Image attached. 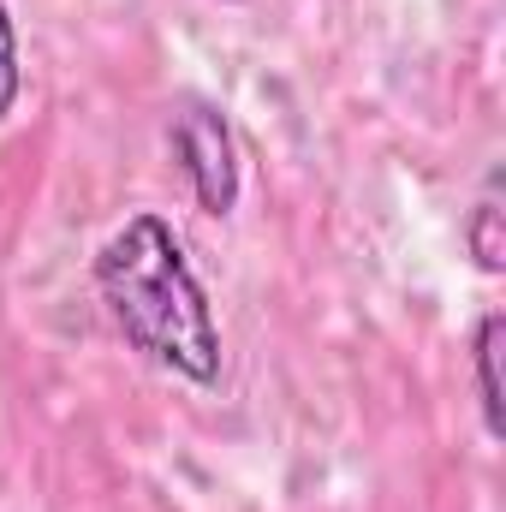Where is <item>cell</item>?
I'll return each instance as SVG.
<instances>
[{
	"label": "cell",
	"mask_w": 506,
	"mask_h": 512,
	"mask_svg": "<svg viewBox=\"0 0 506 512\" xmlns=\"http://www.w3.org/2000/svg\"><path fill=\"white\" fill-rule=\"evenodd\" d=\"M96 292L137 352L161 370L209 387L221 376V328L203 280L191 274L185 245L161 215H131L96 251Z\"/></svg>",
	"instance_id": "6da1fadb"
},
{
	"label": "cell",
	"mask_w": 506,
	"mask_h": 512,
	"mask_svg": "<svg viewBox=\"0 0 506 512\" xmlns=\"http://www.w3.org/2000/svg\"><path fill=\"white\" fill-rule=\"evenodd\" d=\"M173 149L191 173V191L209 215H227L239 203V155H233V131L209 102H185L173 114Z\"/></svg>",
	"instance_id": "7a4b0ae2"
},
{
	"label": "cell",
	"mask_w": 506,
	"mask_h": 512,
	"mask_svg": "<svg viewBox=\"0 0 506 512\" xmlns=\"http://www.w3.org/2000/svg\"><path fill=\"white\" fill-rule=\"evenodd\" d=\"M501 334H506V316L489 310L477 322V340H471V364H477V405H483V429L501 441L506 417H501Z\"/></svg>",
	"instance_id": "3957f363"
},
{
	"label": "cell",
	"mask_w": 506,
	"mask_h": 512,
	"mask_svg": "<svg viewBox=\"0 0 506 512\" xmlns=\"http://www.w3.org/2000/svg\"><path fill=\"white\" fill-rule=\"evenodd\" d=\"M465 239H471V256H477V268H489V274H501V268H506V239H501V173H489V191H483V203L471 209V221H465Z\"/></svg>",
	"instance_id": "277c9868"
},
{
	"label": "cell",
	"mask_w": 506,
	"mask_h": 512,
	"mask_svg": "<svg viewBox=\"0 0 506 512\" xmlns=\"http://www.w3.org/2000/svg\"><path fill=\"white\" fill-rule=\"evenodd\" d=\"M18 102V30H12V12L0 0V120L12 114Z\"/></svg>",
	"instance_id": "5b68a950"
}]
</instances>
